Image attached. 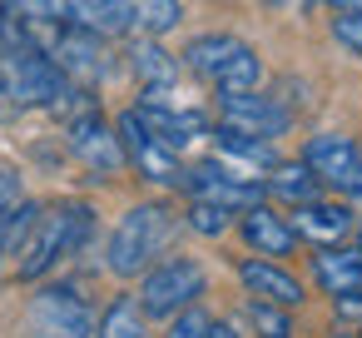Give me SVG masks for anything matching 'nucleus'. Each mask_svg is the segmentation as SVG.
Wrapping results in <instances>:
<instances>
[{"instance_id": "obj_1", "label": "nucleus", "mask_w": 362, "mask_h": 338, "mask_svg": "<svg viewBox=\"0 0 362 338\" xmlns=\"http://www.w3.org/2000/svg\"><path fill=\"white\" fill-rule=\"evenodd\" d=\"M95 234V209L90 204H16L6 214V254H16V278H45L60 259L80 254Z\"/></svg>"}, {"instance_id": "obj_2", "label": "nucleus", "mask_w": 362, "mask_h": 338, "mask_svg": "<svg viewBox=\"0 0 362 338\" xmlns=\"http://www.w3.org/2000/svg\"><path fill=\"white\" fill-rule=\"evenodd\" d=\"M0 80H6V90L16 95L21 110H50V115H80L90 100L85 85H75L45 50L35 45H11V50H0Z\"/></svg>"}, {"instance_id": "obj_3", "label": "nucleus", "mask_w": 362, "mask_h": 338, "mask_svg": "<svg viewBox=\"0 0 362 338\" xmlns=\"http://www.w3.org/2000/svg\"><path fill=\"white\" fill-rule=\"evenodd\" d=\"M174 229H179V219H174L169 204H154V199H149V204H134V209L115 224V234H110V259H105L110 274L134 278V274L154 269V264L164 259Z\"/></svg>"}, {"instance_id": "obj_4", "label": "nucleus", "mask_w": 362, "mask_h": 338, "mask_svg": "<svg viewBox=\"0 0 362 338\" xmlns=\"http://www.w3.org/2000/svg\"><path fill=\"white\" fill-rule=\"evenodd\" d=\"M184 70L199 75L204 85H214L218 95H233V90H258L263 80V60L248 40L238 35H194L184 45Z\"/></svg>"}, {"instance_id": "obj_5", "label": "nucleus", "mask_w": 362, "mask_h": 338, "mask_svg": "<svg viewBox=\"0 0 362 338\" xmlns=\"http://www.w3.org/2000/svg\"><path fill=\"white\" fill-rule=\"evenodd\" d=\"M25 338H95V308L75 283H45L25 308Z\"/></svg>"}, {"instance_id": "obj_6", "label": "nucleus", "mask_w": 362, "mask_h": 338, "mask_svg": "<svg viewBox=\"0 0 362 338\" xmlns=\"http://www.w3.org/2000/svg\"><path fill=\"white\" fill-rule=\"evenodd\" d=\"M204 288H209L204 264H194V259H164V264L144 269L139 308H144V318H174L179 308L199 303V293H204Z\"/></svg>"}, {"instance_id": "obj_7", "label": "nucleus", "mask_w": 362, "mask_h": 338, "mask_svg": "<svg viewBox=\"0 0 362 338\" xmlns=\"http://www.w3.org/2000/svg\"><path fill=\"white\" fill-rule=\"evenodd\" d=\"M115 135H119L124 164H134L149 184H159V189H184V164H179V150H169L164 140H154L134 110H124V115L115 120Z\"/></svg>"}, {"instance_id": "obj_8", "label": "nucleus", "mask_w": 362, "mask_h": 338, "mask_svg": "<svg viewBox=\"0 0 362 338\" xmlns=\"http://www.w3.org/2000/svg\"><path fill=\"white\" fill-rule=\"evenodd\" d=\"M65 145H70V154H75L85 169H95L100 179H110V174H119V169H124L119 135H115V125H110L95 105H85L80 115H70V120H65Z\"/></svg>"}, {"instance_id": "obj_9", "label": "nucleus", "mask_w": 362, "mask_h": 338, "mask_svg": "<svg viewBox=\"0 0 362 338\" xmlns=\"http://www.w3.org/2000/svg\"><path fill=\"white\" fill-rule=\"evenodd\" d=\"M184 189H189L194 199H214V204H223V209H233V214H243L248 204H258V199H263L258 174L233 169L228 159H204V164H189V169H184Z\"/></svg>"}, {"instance_id": "obj_10", "label": "nucleus", "mask_w": 362, "mask_h": 338, "mask_svg": "<svg viewBox=\"0 0 362 338\" xmlns=\"http://www.w3.org/2000/svg\"><path fill=\"white\" fill-rule=\"evenodd\" d=\"M303 164L317 174L322 189H337V194H352V184L362 179V150L352 135H337V130H322L303 145Z\"/></svg>"}, {"instance_id": "obj_11", "label": "nucleus", "mask_w": 362, "mask_h": 338, "mask_svg": "<svg viewBox=\"0 0 362 338\" xmlns=\"http://www.w3.org/2000/svg\"><path fill=\"white\" fill-rule=\"evenodd\" d=\"M218 125L228 130H243V135H258V140H278L293 115L283 100L273 95H258V90H233V95H218Z\"/></svg>"}, {"instance_id": "obj_12", "label": "nucleus", "mask_w": 362, "mask_h": 338, "mask_svg": "<svg viewBox=\"0 0 362 338\" xmlns=\"http://www.w3.org/2000/svg\"><path fill=\"white\" fill-rule=\"evenodd\" d=\"M169 90H144V100L134 105V115L144 120V130L154 135V140H164L169 150H189L194 140H204L214 125H209V115H199V110H179V105H169L164 100Z\"/></svg>"}, {"instance_id": "obj_13", "label": "nucleus", "mask_w": 362, "mask_h": 338, "mask_svg": "<svg viewBox=\"0 0 362 338\" xmlns=\"http://www.w3.org/2000/svg\"><path fill=\"white\" fill-rule=\"evenodd\" d=\"M293 234L313 249H327V244H342L352 234V209L337 204V199H308V204H293L288 214Z\"/></svg>"}, {"instance_id": "obj_14", "label": "nucleus", "mask_w": 362, "mask_h": 338, "mask_svg": "<svg viewBox=\"0 0 362 338\" xmlns=\"http://www.w3.org/2000/svg\"><path fill=\"white\" fill-rule=\"evenodd\" d=\"M238 234H243V244H248L253 254H268V259H283V254H293V244H298L293 224H288V219H283L273 204H263V199L243 209Z\"/></svg>"}, {"instance_id": "obj_15", "label": "nucleus", "mask_w": 362, "mask_h": 338, "mask_svg": "<svg viewBox=\"0 0 362 338\" xmlns=\"http://www.w3.org/2000/svg\"><path fill=\"white\" fill-rule=\"evenodd\" d=\"M238 278H243V288H248L253 298H263V303H278V308H298V303H303V283H298L288 269L268 264V259H243V264H238Z\"/></svg>"}, {"instance_id": "obj_16", "label": "nucleus", "mask_w": 362, "mask_h": 338, "mask_svg": "<svg viewBox=\"0 0 362 338\" xmlns=\"http://www.w3.org/2000/svg\"><path fill=\"white\" fill-rule=\"evenodd\" d=\"M313 278L322 293H362V249H342V244H327L313 254Z\"/></svg>"}, {"instance_id": "obj_17", "label": "nucleus", "mask_w": 362, "mask_h": 338, "mask_svg": "<svg viewBox=\"0 0 362 338\" xmlns=\"http://www.w3.org/2000/svg\"><path fill=\"white\" fill-rule=\"evenodd\" d=\"M129 70L144 90H174V80H179V60L159 45V35H134L129 40Z\"/></svg>"}, {"instance_id": "obj_18", "label": "nucleus", "mask_w": 362, "mask_h": 338, "mask_svg": "<svg viewBox=\"0 0 362 338\" xmlns=\"http://www.w3.org/2000/svg\"><path fill=\"white\" fill-rule=\"evenodd\" d=\"M317 174L303 164V159H278L273 169H268V184H263V194H273V199H283V204H308V199H317Z\"/></svg>"}, {"instance_id": "obj_19", "label": "nucleus", "mask_w": 362, "mask_h": 338, "mask_svg": "<svg viewBox=\"0 0 362 338\" xmlns=\"http://www.w3.org/2000/svg\"><path fill=\"white\" fill-rule=\"evenodd\" d=\"M209 135H214L218 154L238 159L243 169H273V164H278L273 140H258V135H243V130H228V125H218V130H209Z\"/></svg>"}, {"instance_id": "obj_20", "label": "nucleus", "mask_w": 362, "mask_h": 338, "mask_svg": "<svg viewBox=\"0 0 362 338\" xmlns=\"http://www.w3.org/2000/svg\"><path fill=\"white\" fill-rule=\"evenodd\" d=\"M119 6H124V21L134 35H169L184 21L179 0H119Z\"/></svg>"}, {"instance_id": "obj_21", "label": "nucleus", "mask_w": 362, "mask_h": 338, "mask_svg": "<svg viewBox=\"0 0 362 338\" xmlns=\"http://www.w3.org/2000/svg\"><path fill=\"white\" fill-rule=\"evenodd\" d=\"M95 338H149V333H144V308H139V298L119 293V298L100 313Z\"/></svg>"}, {"instance_id": "obj_22", "label": "nucleus", "mask_w": 362, "mask_h": 338, "mask_svg": "<svg viewBox=\"0 0 362 338\" xmlns=\"http://www.w3.org/2000/svg\"><path fill=\"white\" fill-rule=\"evenodd\" d=\"M228 224H233V209H223V204H214V199H194V204H189V229H194V234L218 239V234H228Z\"/></svg>"}, {"instance_id": "obj_23", "label": "nucleus", "mask_w": 362, "mask_h": 338, "mask_svg": "<svg viewBox=\"0 0 362 338\" xmlns=\"http://www.w3.org/2000/svg\"><path fill=\"white\" fill-rule=\"evenodd\" d=\"M248 318H253V328H258L263 338H288V313H283L278 303L253 298V303H248Z\"/></svg>"}, {"instance_id": "obj_24", "label": "nucleus", "mask_w": 362, "mask_h": 338, "mask_svg": "<svg viewBox=\"0 0 362 338\" xmlns=\"http://www.w3.org/2000/svg\"><path fill=\"white\" fill-rule=\"evenodd\" d=\"M209 323H214V318H209L199 303H189V308H179V313H174V323L164 328V338H204V333H209Z\"/></svg>"}, {"instance_id": "obj_25", "label": "nucleus", "mask_w": 362, "mask_h": 338, "mask_svg": "<svg viewBox=\"0 0 362 338\" xmlns=\"http://www.w3.org/2000/svg\"><path fill=\"white\" fill-rule=\"evenodd\" d=\"M332 40L347 55H362V11H337L332 16Z\"/></svg>"}, {"instance_id": "obj_26", "label": "nucleus", "mask_w": 362, "mask_h": 338, "mask_svg": "<svg viewBox=\"0 0 362 338\" xmlns=\"http://www.w3.org/2000/svg\"><path fill=\"white\" fill-rule=\"evenodd\" d=\"M21 204V174L16 169H0V214H11Z\"/></svg>"}, {"instance_id": "obj_27", "label": "nucleus", "mask_w": 362, "mask_h": 338, "mask_svg": "<svg viewBox=\"0 0 362 338\" xmlns=\"http://www.w3.org/2000/svg\"><path fill=\"white\" fill-rule=\"evenodd\" d=\"M11 120H21V105H16V95L6 90V80H0V125H11Z\"/></svg>"}, {"instance_id": "obj_28", "label": "nucleus", "mask_w": 362, "mask_h": 338, "mask_svg": "<svg viewBox=\"0 0 362 338\" xmlns=\"http://www.w3.org/2000/svg\"><path fill=\"white\" fill-rule=\"evenodd\" d=\"M268 11H303V6H313V0H263Z\"/></svg>"}, {"instance_id": "obj_29", "label": "nucleus", "mask_w": 362, "mask_h": 338, "mask_svg": "<svg viewBox=\"0 0 362 338\" xmlns=\"http://www.w3.org/2000/svg\"><path fill=\"white\" fill-rule=\"evenodd\" d=\"M204 338H238V328H233V323H209Z\"/></svg>"}, {"instance_id": "obj_30", "label": "nucleus", "mask_w": 362, "mask_h": 338, "mask_svg": "<svg viewBox=\"0 0 362 338\" xmlns=\"http://www.w3.org/2000/svg\"><path fill=\"white\" fill-rule=\"evenodd\" d=\"M332 11H362V0H327Z\"/></svg>"}, {"instance_id": "obj_31", "label": "nucleus", "mask_w": 362, "mask_h": 338, "mask_svg": "<svg viewBox=\"0 0 362 338\" xmlns=\"http://www.w3.org/2000/svg\"><path fill=\"white\" fill-rule=\"evenodd\" d=\"M352 204H357V209H362V179H357V184H352Z\"/></svg>"}, {"instance_id": "obj_32", "label": "nucleus", "mask_w": 362, "mask_h": 338, "mask_svg": "<svg viewBox=\"0 0 362 338\" xmlns=\"http://www.w3.org/2000/svg\"><path fill=\"white\" fill-rule=\"evenodd\" d=\"M0 254H6V214H0Z\"/></svg>"}, {"instance_id": "obj_33", "label": "nucleus", "mask_w": 362, "mask_h": 338, "mask_svg": "<svg viewBox=\"0 0 362 338\" xmlns=\"http://www.w3.org/2000/svg\"><path fill=\"white\" fill-rule=\"evenodd\" d=\"M357 249H362V229H357Z\"/></svg>"}]
</instances>
